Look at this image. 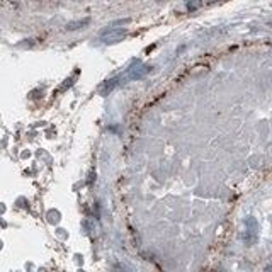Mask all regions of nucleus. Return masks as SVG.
<instances>
[{"instance_id":"nucleus-1","label":"nucleus","mask_w":272,"mask_h":272,"mask_svg":"<svg viewBox=\"0 0 272 272\" xmlns=\"http://www.w3.org/2000/svg\"><path fill=\"white\" fill-rule=\"evenodd\" d=\"M128 31L124 28H118V29H112V28H107L102 31L101 34V40L106 43V45H114V43H119L126 38Z\"/></svg>"},{"instance_id":"nucleus-2","label":"nucleus","mask_w":272,"mask_h":272,"mask_svg":"<svg viewBox=\"0 0 272 272\" xmlns=\"http://www.w3.org/2000/svg\"><path fill=\"white\" fill-rule=\"evenodd\" d=\"M150 72V67H145V65H140V63H135L131 68L128 70L126 77L128 79H141V77H145V73Z\"/></svg>"},{"instance_id":"nucleus-3","label":"nucleus","mask_w":272,"mask_h":272,"mask_svg":"<svg viewBox=\"0 0 272 272\" xmlns=\"http://www.w3.org/2000/svg\"><path fill=\"white\" fill-rule=\"evenodd\" d=\"M90 23L89 19H84V21H75V23H68L67 24V31H75V29H82L84 26H87Z\"/></svg>"}]
</instances>
